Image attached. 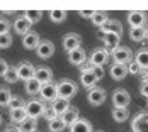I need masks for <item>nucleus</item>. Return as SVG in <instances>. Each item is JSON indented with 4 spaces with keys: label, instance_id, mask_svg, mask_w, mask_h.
Returning a JSON list of instances; mask_svg holds the SVG:
<instances>
[{
    "label": "nucleus",
    "instance_id": "4",
    "mask_svg": "<svg viewBox=\"0 0 148 132\" xmlns=\"http://www.w3.org/2000/svg\"><path fill=\"white\" fill-rule=\"evenodd\" d=\"M80 81H82V85H84L85 88H94L95 85H97L99 78H97V74H95V71H94L92 66L82 70V73H80Z\"/></svg>",
    "mask_w": 148,
    "mask_h": 132
},
{
    "label": "nucleus",
    "instance_id": "17",
    "mask_svg": "<svg viewBox=\"0 0 148 132\" xmlns=\"http://www.w3.org/2000/svg\"><path fill=\"white\" fill-rule=\"evenodd\" d=\"M34 78H36L41 85L49 83V81L53 80V71H51L48 66H39V68H36V71H34Z\"/></svg>",
    "mask_w": 148,
    "mask_h": 132
},
{
    "label": "nucleus",
    "instance_id": "36",
    "mask_svg": "<svg viewBox=\"0 0 148 132\" xmlns=\"http://www.w3.org/2000/svg\"><path fill=\"white\" fill-rule=\"evenodd\" d=\"M12 46V36L9 34H0V49H7Z\"/></svg>",
    "mask_w": 148,
    "mask_h": 132
},
{
    "label": "nucleus",
    "instance_id": "12",
    "mask_svg": "<svg viewBox=\"0 0 148 132\" xmlns=\"http://www.w3.org/2000/svg\"><path fill=\"white\" fill-rule=\"evenodd\" d=\"M80 44H82V39H80L78 34L70 32V34H66V36L63 37V47H65L66 53H70V51H73L77 47H80Z\"/></svg>",
    "mask_w": 148,
    "mask_h": 132
},
{
    "label": "nucleus",
    "instance_id": "1",
    "mask_svg": "<svg viewBox=\"0 0 148 132\" xmlns=\"http://www.w3.org/2000/svg\"><path fill=\"white\" fill-rule=\"evenodd\" d=\"M56 91H58V98L70 100L77 95V83L68 80V78H63L61 81L56 83Z\"/></svg>",
    "mask_w": 148,
    "mask_h": 132
},
{
    "label": "nucleus",
    "instance_id": "19",
    "mask_svg": "<svg viewBox=\"0 0 148 132\" xmlns=\"http://www.w3.org/2000/svg\"><path fill=\"white\" fill-rule=\"evenodd\" d=\"M31 26H32V24H31L29 20H27L24 15H21V17H17V19H15L14 30L17 32V34H21V36H22V34H27V32L31 30Z\"/></svg>",
    "mask_w": 148,
    "mask_h": 132
},
{
    "label": "nucleus",
    "instance_id": "47",
    "mask_svg": "<svg viewBox=\"0 0 148 132\" xmlns=\"http://www.w3.org/2000/svg\"><path fill=\"white\" fill-rule=\"evenodd\" d=\"M0 125H2V117H0Z\"/></svg>",
    "mask_w": 148,
    "mask_h": 132
},
{
    "label": "nucleus",
    "instance_id": "25",
    "mask_svg": "<svg viewBox=\"0 0 148 132\" xmlns=\"http://www.w3.org/2000/svg\"><path fill=\"white\" fill-rule=\"evenodd\" d=\"M134 63H136L143 71H147L148 70V49L138 51V53H136V58H134Z\"/></svg>",
    "mask_w": 148,
    "mask_h": 132
},
{
    "label": "nucleus",
    "instance_id": "11",
    "mask_svg": "<svg viewBox=\"0 0 148 132\" xmlns=\"http://www.w3.org/2000/svg\"><path fill=\"white\" fill-rule=\"evenodd\" d=\"M128 22L131 27H145L147 24V14L141 10H133L128 14Z\"/></svg>",
    "mask_w": 148,
    "mask_h": 132
},
{
    "label": "nucleus",
    "instance_id": "20",
    "mask_svg": "<svg viewBox=\"0 0 148 132\" xmlns=\"http://www.w3.org/2000/svg\"><path fill=\"white\" fill-rule=\"evenodd\" d=\"M126 74H128V68H126V64L114 63V64L111 66V76H112V80L121 81V80H124V78H126Z\"/></svg>",
    "mask_w": 148,
    "mask_h": 132
},
{
    "label": "nucleus",
    "instance_id": "3",
    "mask_svg": "<svg viewBox=\"0 0 148 132\" xmlns=\"http://www.w3.org/2000/svg\"><path fill=\"white\" fill-rule=\"evenodd\" d=\"M24 108H26V114H27V117L31 118H38L39 115H43V112H45V102L43 100H29V102L24 105Z\"/></svg>",
    "mask_w": 148,
    "mask_h": 132
},
{
    "label": "nucleus",
    "instance_id": "33",
    "mask_svg": "<svg viewBox=\"0 0 148 132\" xmlns=\"http://www.w3.org/2000/svg\"><path fill=\"white\" fill-rule=\"evenodd\" d=\"M24 17L29 20L31 24H36V22H39V20L43 19V12H41V10H26Z\"/></svg>",
    "mask_w": 148,
    "mask_h": 132
},
{
    "label": "nucleus",
    "instance_id": "46",
    "mask_svg": "<svg viewBox=\"0 0 148 132\" xmlns=\"http://www.w3.org/2000/svg\"><path fill=\"white\" fill-rule=\"evenodd\" d=\"M145 39L148 41V27H145Z\"/></svg>",
    "mask_w": 148,
    "mask_h": 132
},
{
    "label": "nucleus",
    "instance_id": "34",
    "mask_svg": "<svg viewBox=\"0 0 148 132\" xmlns=\"http://www.w3.org/2000/svg\"><path fill=\"white\" fill-rule=\"evenodd\" d=\"M48 125H49V132H63V129L66 127L60 117H56L55 120H49V122H48Z\"/></svg>",
    "mask_w": 148,
    "mask_h": 132
},
{
    "label": "nucleus",
    "instance_id": "22",
    "mask_svg": "<svg viewBox=\"0 0 148 132\" xmlns=\"http://www.w3.org/2000/svg\"><path fill=\"white\" fill-rule=\"evenodd\" d=\"M51 108H53V112L60 117L63 112H66L70 108V102L68 100H63V98H56V100L51 102Z\"/></svg>",
    "mask_w": 148,
    "mask_h": 132
},
{
    "label": "nucleus",
    "instance_id": "30",
    "mask_svg": "<svg viewBox=\"0 0 148 132\" xmlns=\"http://www.w3.org/2000/svg\"><path fill=\"white\" fill-rule=\"evenodd\" d=\"M49 19H51L55 24H61V22H65V19H66V12L61 10V9H53V10L49 12Z\"/></svg>",
    "mask_w": 148,
    "mask_h": 132
},
{
    "label": "nucleus",
    "instance_id": "37",
    "mask_svg": "<svg viewBox=\"0 0 148 132\" xmlns=\"http://www.w3.org/2000/svg\"><path fill=\"white\" fill-rule=\"evenodd\" d=\"M126 68H128V73H131V74H140V73H143V70H141V68H140V66H138L134 61H130Z\"/></svg>",
    "mask_w": 148,
    "mask_h": 132
},
{
    "label": "nucleus",
    "instance_id": "9",
    "mask_svg": "<svg viewBox=\"0 0 148 132\" xmlns=\"http://www.w3.org/2000/svg\"><path fill=\"white\" fill-rule=\"evenodd\" d=\"M133 132H148V112H141L133 118L131 122Z\"/></svg>",
    "mask_w": 148,
    "mask_h": 132
},
{
    "label": "nucleus",
    "instance_id": "23",
    "mask_svg": "<svg viewBox=\"0 0 148 132\" xmlns=\"http://www.w3.org/2000/svg\"><path fill=\"white\" fill-rule=\"evenodd\" d=\"M70 132H92V125H90L89 120L78 118L75 124L70 125Z\"/></svg>",
    "mask_w": 148,
    "mask_h": 132
},
{
    "label": "nucleus",
    "instance_id": "49",
    "mask_svg": "<svg viewBox=\"0 0 148 132\" xmlns=\"http://www.w3.org/2000/svg\"><path fill=\"white\" fill-rule=\"evenodd\" d=\"M99 132H102V131H99Z\"/></svg>",
    "mask_w": 148,
    "mask_h": 132
},
{
    "label": "nucleus",
    "instance_id": "7",
    "mask_svg": "<svg viewBox=\"0 0 148 132\" xmlns=\"http://www.w3.org/2000/svg\"><path fill=\"white\" fill-rule=\"evenodd\" d=\"M131 102V97L126 90H116L112 93V103L114 108H128V105Z\"/></svg>",
    "mask_w": 148,
    "mask_h": 132
},
{
    "label": "nucleus",
    "instance_id": "27",
    "mask_svg": "<svg viewBox=\"0 0 148 132\" xmlns=\"http://www.w3.org/2000/svg\"><path fill=\"white\" fill-rule=\"evenodd\" d=\"M39 90H41V83H39L36 78H31V80L26 81V91H27L29 95H38Z\"/></svg>",
    "mask_w": 148,
    "mask_h": 132
},
{
    "label": "nucleus",
    "instance_id": "48",
    "mask_svg": "<svg viewBox=\"0 0 148 132\" xmlns=\"http://www.w3.org/2000/svg\"><path fill=\"white\" fill-rule=\"evenodd\" d=\"M147 107H148V98H147Z\"/></svg>",
    "mask_w": 148,
    "mask_h": 132
},
{
    "label": "nucleus",
    "instance_id": "40",
    "mask_svg": "<svg viewBox=\"0 0 148 132\" xmlns=\"http://www.w3.org/2000/svg\"><path fill=\"white\" fill-rule=\"evenodd\" d=\"M43 117H45L48 122H49V120H55V118L58 117V115H56V114L53 112V108L49 107V108H45V112H43Z\"/></svg>",
    "mask_w": 148,
    "mask_h": 132
},
{
    "label": "nucleus",
    "instance_id": "26",
    "mask_svg": "<svg viewBox=\"0 0 148 132\" xmlns=\"http://www.w3.org/2000/svg\"><path fill=\"white\" fill-rule=\"evenodd\" d=\"M26 117H27V114H26V108H24V107H19V108L10 110V120H12L14 124H21Z\"/></svg>",
    "mask_w": 148,
    "mask_h": 132
},
{
    "label": "nucleus",
    "instance_id": "44",
    "mask_svg": "<svg viewBox=\"0 0 148 132\" xmlns=\"http://www.w3.org/2000/svg\"><path fill=\"white\" fill-rule=\"evenodd\" d=\"M94 71H95V74H97V78H99V80L104 76V70H102V68H94Z\"/></svg>",
    "mask_w": 148,
    "mask_h": 132
},
{
    "label": "nucleus",
    "instance_id": "39",
    "mask_svg": "<svg viewBox=\"0 0 148 132\" xmlns=\"http://www.w3.org/2000/svg\"><path fill=\"white\" fill-rule=\"evenodd\" d=\"M10 32V24L5 19H0V34H9Z\"/></svg>",
    "mask_w": 148,
    "mask_h": 132
},
{
    "label": "nucleus",
    "instance_id": "28",
    "mask_svg": "<svg viewBox=\"0 0 148 132\" xmlns=\"http://www.w3.org/2000/svg\"><path fill=\"white\" fill-rule=\"evenodd\" d=\"M130 37L133 39L134 43H143L145 41V27H131Z\"/></svg>",
    "mask_w": 148,
    "mask_h": 132
},
{
    "label": "nucleus",
    "instance_id": "24",
    "mask_svg": "<svg viewBox=\"0 0 148 132\" xmlns=\"http://www.w3.org/2000/svg\"><path fill=\"white\" fill-rule=\"evenodd\" d=\"M36 129H38V118L26 117L19 124V131L21 132H36Z\"/></svg>",
    "mask_w": 148,
    "mask_h": 132
},
{
    "label": "nucleus",
    "instance_id": "2",
    "mask_svg": "<svg viewBox=\"0 0 148 132\" xmlns=\"http://www.w3.org/2000/svg\"><path fill=\"white\" fill-rule=\"evenodd\" d=\"M111 58L116 63H119V64H128L131 61V58H133V53L128 47H124V46H118L116 49L111 51Z\"/></svg>",
    "mask_w": 148,
    "mask_h": 132
},
{
    "label": "nucleus",
    "instance_id": "15",
    "mask_svg": "<svg viewBox=\"0 0 148 132\" xmlns=\"http://www.w3.org/2000/svg\"><path fill=\"white\" fill-rule=\"evenodd\" d=\"M104 41V46H106V51H112L119 46V41H121V36L119 34H112V32H107V34H101Z\"/></svg>",
    "mask_w": 148,
    "mask_h": 132
},
{
    "label": "nucleus",
    "instance_id": "21",
    "mask_svg": "<svg viewBox=\"0 0 148 132\" xmlns=\"http://www.w3.org/2000/svg\"><path fill=\"white\" fill-rule=\"evenodd\" d=\"M60 118L63 120V124H65V125H68V127H70V125L75 124L80 117H78V110H77L75 107H70L66 112H63V114L60 115Z\"/></svg>",
    "mask_w": 148,
    "mask_h": 132
},
{
    "label": "nucleus",
    "instance_id": "6",
    "mask_svg": "<svg viewBox=\"0 0 148 132\" xmlns=\"http://www.w3.org/2000/svg\"><path fill=\"white\" fill-rule=\"evenodd\" d=\"M39 95H41V100H45V102H53V100H56V98H58L56 83L49 81V83H45V85H41Z\"/></svg>",
    "mask_w": 148,
    "mask_h": 132
},
{
    "label": "nucleus",
    "instance_id": "42",
    "mask_svg": "<svg viewBox=\"0 0 148 132\" xmlns=\"http://www.w3.org/2000/svg\"><path fill=\"white\" fill-rule=\"evenodd\" d=\"M7 68H9V64H7V61L5 59L0 58V76H3L5 71H7Z\"/></svg>",
    "mask_w": 148,
    "mask_h": 132
},
{
    "label": "nucleus",
    "instance_id": "14",
    "mask_svg": "<svg viewBox=\"0 0 148 132\" xmlns=\"http://www.w3.org/2000/svg\"><path fill=\"white\" fill-rule=\"evenodd\" d=\"M107 32H112V34H119L121 36L123 26L119 24V20H116V19H107L102 26H101V34H107Z\"/></svg>",
    "mask_w": 148,
    "mask_h": 132
},
{
    "label": "nucleus",
    "instance_id": "5",
    "mask_svg": "<svg viewBox=\"0 0 148 132\" xmlns=\"http://www.w3.org/2000/svg\"><path fill=\"white\" fill-rule=\"evenodd\" d=\"M106 90L99 87H94L89 90V93H87V100H89L90 105H94V107H99V105H102L106 102Z\"/></svg>",
    "mask_w": 148,
    "mask_h": 132
},
{
    "label": "nucleus",
    "instance_id": "29",
    "mask_svg": "<svg viewBox=\"0 0 148 132\" xmlns=\"http://www.w3.org/2000/svg\"><path fill=\"white\" fill-rule=\"evenodd\" d=\"M9 85H14V83H17L19 81V74H17V70L15 68H12V66H9L7 68V71H5V74L2 76Z\"/></svg>",
    "mask_w": 148,
    "mask_h": 132
},
{
    "label": "nucleus",
    "instance_id": "18",
    "mask_svg": "<svg viewBox=\"0 0 148 132\" xmlns=\"http://www.w3.org/2000/svg\"><path fill=\"white\" fill-rule=\"evenodd\" d=\"M85 59H87V54H85V51H84L82 47H77V49H73V51L68 53V61H70L73 66H80V64H84Z\"/></svg>",
    "mask_w": 148,
    "mask_h": 132
},
{
    "label": "nucleus",
    "instance_id": "31",
    "mask_svg": "<svg viewBox=\"0 0 148 132\" xmlns=\"http://www.w3.org/2000/svg\"><path fill=\"white\" fill-rule=\"evenodd\" d=\"M128 117H130L128 108H112V118L116 122H124L128 120Z\"/></svg>",
    "mask_w": 148,
    "mask_h": 132
},
{
    "label": "nucleus",
    "instance_id": "32",
    "mask_svg": "<svg viewBox=\"0 0 148 132\" xmlns=\"http://www.w3.org/2000/svg\"><path fill=\"white\" fill-rule=\"evenodd\" d=\"M107 19H109V17H107V14H106V12H101V10H95L90 20H92V24H94V26L101 27V26H102V24L106 22V20H107Z\"/></svg>",
    "mask_w": 148,
    "mask_h": 132
},
{
    "label": "nucleus",
    "instance_id": "41",
    "mask_svg": "<svg viewBox=\"0 0 148 132\" xmlns=\"http://www.w3.org/2000/svg\"><path fill=\"white\" fill-rule=\"evenodd\" d=\"M140 93H141L143 97H147V98H148V80H145V81L141 83V88H140Z\"/></svg>",
    "mask_w": 148,
    "mask_h": 132
},
{
    "label": "nucleus",
    "instance_id": "16",
    "mask_svg": "<svg viewBox=\"0 0 148 132\" xmlns=\"http://www.w3.org/2000/svg\"><path fill=\"white\" fill-rule=\"evenodd\" d=\"M39 43H41L39 34L34 32V30H29V32L24 34V37H22V44H24L26 49H36V47L39 46Z\"/></svg>",
    "mask_w": 148,
    "mask_h": 132
},
{
    "label": "nucleus",
    "instance_id": "8",
    "mask_svg": "<svg viewBox=\"0 0 148 132\" xmlns=\"http://www.w3.org/2000/svg\"><path fill=\"white\" fill-rule=\"evenodd\" d=\"M107 59H109V53L106 49H95L90 54V66L92 68H104Z\"/></svg>",
    "mask_w": 148,
    "mask_h": 132
},
{
    "label": "nucleus",
    "instance_id": "38",
    "mask_svg": "<svg viewBox=\"0 0 148 132\" xmlns=\"http://www.w3.org/2000/svg\"><path fill=\"white\" fill-rule=\"evenodd\" d=\"M7 107H9L10 110H14V108H19V107H24V103H22V100H21L19 97H12Z\"/></svg>",
    "mask_w": 148,
    "mask_h": 132
},
{
    "label": "nucleus",
    "instance_id": "43",
    "mask_svg": "<svg viewBox=\"0 0 148 132\" xmlns=\"http://www.w3.org/2000/svg\"><path fill=\"white\" fill-rule=\"evenodd\" d=\"M94 12H95V10H80V15H82V17H85V19H92Z\"/></svg>",
    "mask_w": 148,
    "mask_h": 132
},
{
    "label": "nucleus",
    "instance_id": "35",
    "mask_svg": "<svg viewBox=\"0 0 148 132\" xmlns=\"http://www.w3.org/2000/svg\"><path fill=\"white\" fill-rule=\"evenodd\" d=\"M10 98H12L10 90H9V88L0 87V107H7L9 102H10Z\"/></svg>",
    "mask_w": 148,
    "mask_h": 132
},
{
    "label": "nucleus",
    "instance_id": "13",
    "mask_svg": "<svg viewBox=\"0 0 148 132\" xmlns=\"http://www.w3.org/2000/svg\"><path fill=\"white\" fill-rule=\"evenodd\" d=\"M36 53H38V56L41 59H48L53 56V53H55V44L51 43V41H41L39 46L36 47Z\"/></svg>",
    "mask_w": 148,
    "mask_h": 132
},
{
    "label": "nucleus",
    "instance_id": "10",
    "mask_svg": "<svg viewBox=\"0 0 148 132\" xmlns=\"http://www.w3.org/2000/svg\"><path fill=\"white\" fill-rule=\"evenodd\" d=\"M17 74H19V80H22V81H27L31 78H34V66L31 64V63H26V61H22L17 68Z\"/></svg>",
    "mask_w": 148,
    "mask_h": 132
},
{
    "label": "nucleus",
    "instance_id": "45",
    "mask_svg": "<svg viewBox=\"0 0 148 132\" xmlns=\"http://www.w3.org/2000/svg\"><path fill=\"white\" fill-rule=\"evenodd\" d=\"M3 132H21V131H19V127H17V125H10V127H7Z\"/></svg>",
    "mask_w": 148,
    "mask_h": 132
}]
</instances>
